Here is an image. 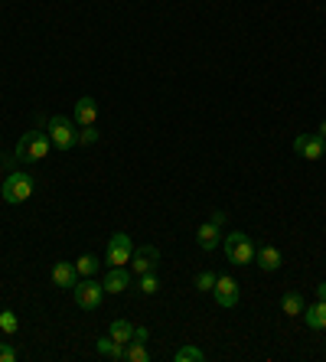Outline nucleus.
<instances>
[{
	"mask_svg": "<svg viewBox=\"0 0 326 362\" xmlns=\"http://www.w3.org/2000/svg\"><path fill=\"white\" fill-rule=\"evenodd\" d=\"M50 150H52L50 134H43V131H26L23 138L17 140L13 160L17 163H39V160L50 157Z\"/></svg>",
	"mask_w": 326,
	"mask_h": 362,
	"instance_id": "nucleus-1",
	"label": "nucleus"
},
{
	"mask_svg": "<svg viewBox=\"0 0 326 362\" xmlns=\"http://www.w3.org/2000/svg\"><path fill=\"white\" fill-rule=\"evenodd\" d=\"M33 189H36V180L23 170H13V173L3 176V187H0V196L3 202H10V206H23L30 196H33Z\"/></svg>",
	"mask_w": 326,
	"mask_h": 362,
	"instance_id": "nucleus-2",
	"label": "nucleus"
},
{
	"mask_svg": "<svg viewBox=\"0 0 326 362\" xmlns=\"http://www.w3.org/2000/svg\"><path fill=\"white\" fill-rule=\"evenodd\" d=\"M76 121L72 118H63V114H56L46 121V131H50V140L56 150H72L78 144V131H76Z\"/></svg>",
	"mask_w": 326,
	"mask_h": 362,
	"instance_id": "nucleus-3",
	"label": "nucleus"
},
{
	"mask_svg": "<svg viewBox=\"0 0 326 362\" xmlns=\"http://www.w3.org/2000/svg\"><path fill=\"white\" fill-rule=\"evenodd\" d=\"M222 248H226V258L232 264H241V268H245V264L254 262V245H251V238L245 235V232L226 235V245H222Z\"/></svg>",
	"mask_w": 326,
	"mask_h": 362,
	"instance_id": "nucleus-4",
	"label": "nucleus"
},
{
	"mask_svg": "<svg viewBox=\"0 0 326 362\" xmlns=\"http://www.w3.org/2000/svg\"><path fill=\"white\" fill-rule=\"evenodd\" d=\"M131 255H134L131 235H127V232H114V235L108 238V255H105L108 268H124V264H131Z\"/></svg>",
	"mask_w": 326,
	"mask_h": 362,
	"instance_id": "nucleus-5",
	"label": "nucleus"
},
{
	"mask_svg": "<svg viewBox=\"0 0 326 362\" xmlns=\"http://www.w3.org/2000/svg\"><path fill=\"white\" fill-rule=\"evenodd\" d=\"M72 294H76V304L82 310H98L101 297H105V288H101L95 277H82V281H76Z\"/></svg>",
	"mask_w": 326,
	"mask_h": 362,
	"instance_id": "nucleus-6",
	"label": "nucleus"
},
{
	"mask_svg": "<svg viewBox=\"0 0 326 362\" xmlns=\"http://www.w3.org/2000/svg\"><path fill=\"white\" fill-rule=\"evenodd\" d=\"M213 294H215V304H219V307H226V310H235V307H239V300H241L239 281H235V277H228V275L215 277Z\"/></svg>",
	"mask_w": 326,
	"mask_h": 362,
	"instance_id": "nucleus-7",
	"label": "nucleus"
},
{
	"mask_svg": "<svg viewBox=\"0 0 326 362\" xmlns=\"http://www.w3.org/2000/svg\"><path fill=\"white\" fill-rule=\"evenodd\" d=\"M157 262H160V251L153 245H144L131 255V275H147V271H157Z\"/></svg>",
	"mask_w": 326,
	"mask_h": 362,
	"instance_id": "nucleus-8",
	"label": "nucleus"
},
{
	"mask_svg": "<svg viewBox=\"0 0 326 362\" xmlns=\"http://www.w3.org/2000/svg\"><path fill=\"white\" fill-rule=\"evenodd\" d=\"M294 150L301 153L303 160H320V157L326 153V140L320 138V134H297Z\"/></svg>",
	"mask_w": 326,
	"mask_h": 362,
	"instance_id": "nucleus-9",
	"label": "nucleus"
},
{
	"mask_svg": "<svg viewBox=\"0 0 326 362\" xmlns=\"http://www.w3.org/2000/svg\"><path fill=\"white\" fill-rule=\"evenodd\" d=\"M131 281H134L131 271H124V268H108V275H105V281H101V288H105V294H124V290L131 288Z\"/></svg>",
	"mask_w": 326,
	"mask_h": 362,
	"instance_id": "nucleus-10",
	"label": "nucleus"
},
{
	"mask_svg": "<svg viewBox=\"0 0 326 362\" xmlns=\"http://www.w3.org/2000/svg\"><path fill=\"white\" fill-rule=\"evenodd\" d=\"M95 118H98V101L91 98V95H82V98L76 101L72 121H76L78 127H88V125H95Z\"/></svg>",
	"mask_w": 326,
	"mask_h": 362,
	"instance_id": "nucleus-11",
	"label": "nucleus"
},
{
	"mask_svg": "<svg viewBox=\"0 0 326 362\" xmlns=\"http://www.w3.org/2000/svg\"><path fill=\"white\" fill-rule=\"evenodd\" d=\"M254 262H258L261 271H277L284 264V258H281V251L274 245H261V248H254Z\"/></svg>",
	"mask_w": 326,
	"mask_h": 362,
	"instance_id": "nucleus-12",
	"label": "nucleus"
},
{
	"mask_svg": "<svg viewBox=\"0 0 326 362\" xmlns=\"http://www.w3.org/2000/svg\"><path fill=\"white\" fill-rule=\"evenodd\" d=\"M219 228H222V225H215L213 219H209V222H202L199 228H196V242H199L202 251H215V245H219V235H222Z\"/></svg>",
	"mask_w": 326,
	"mask_h": 362,
	"instance_id": "nucleus-13",
	"label": "nucleus"
},
{
	"mask_svg": "<svg viewBox=\"0 0 326 362\" xmlns=\"http://www.w3.org/2000/svg\"><path fill=\"white\" fill-rule=\"evenodd\" d=\"M76 281H78V271H76V264H69V262H59L56 268H52V284L56 288H76Z\"/></svg>",
	"mask_w": 326,
	"mask_h": 362,
	"instance_id": "nucleus-14",
	"label": "nucleus"
},
{
	"mask_svg": "<svg viewBox=\"0 0 326 362\" xmlns=\"http://www.w3.org/2000/svg\"><path fill=\"white\" fill-rule=\"evenodd\" d=\"M303 323L310 326V330H316V333H320V330H326V300H316L314 307H303Z\"/></svg>",
	"mask_w": 326,
	"mask_h": 362,
	"instance_id": "nucleus-15",
	"label": "nucleus"
},
{
	"mask_svg": "<svg viewBox=\"0 0 326 362\" xmlns=\"http://www.w3.org/2000/svg\"><path fill=\"white\" fill-rule=\"evenodd\" d=\"M95 352L105 356V359H124V346H121V343H114L111 337L95 339Z\"/></svg>",
	"mask_w": 326,
	"mask_h": 362,
	"instance_id": "nucleus-16",
	"label": "nucleus"
},
{
	"mask_svg": "<svg viewBox=\"0 0 326 362\" xmlns=\"http://www.w3.org/2000/svg\"><path fill=\"white\" fill-rule=\"evenodd\" d=\"M108 337H111L114 343L127 346V343L134 339V323H127V320H114V323H111V333H108Z\"/></svg>",
	"mask_w": 326,
	"mask_h": 362,
	"instance_id": "nucleus-17",
	"label": "nucleus"
},
{
	"mask_svg": "<svg viewBox=\"0 0 326 362\" xmlns=\"http://www.w3.org/2000/svg\"><path fill=\"white\" fill-rule=\"evenodd\" d=\"M303 307H307V304H303V297L297 294V290H290V294H284V300H281V310L287 313V317H301V313H303Z\"/></svg>",
	"mask_w": 326,
	"mask_h": 362,
	"instance_id": "nucleus-18",
	"label": "nucleus"
},
{
	"mask_svg": "<svg viewBox=\"0 0 326 362\" xmlns=\"http://www.w3.org/2000/svg\"><path fill=\"white\" fill-rule=\"evenodd\" d=\"M124 359H127V362H151V352L144 350V343L131 339V343L124 346Z\"/></svg>",
	"mask_w": 326,
	"mask_h": 362,
	"instance_id": "nucleus-19",
	"label": "nucleus"
},
{
	"mask_svg": "<svg viewBox=\"0 0 326 362\" xmlns=\"http://www.w3.org/2000/svg\"><path fill=\"white\" fill-rule=\"evenodd\" d=\"M98 258H95V255H82V258H78L76 262V271H78V277H91L95 275V271H98Z\"/></svg>",
	"mask_w": 326,
	"mask_h": 362,
	"instance_id": "nucleus-20",
	"label": "nucleus"
},
{
	"mask_svg": "<svg viewBox=\"0 0 326 362\" xmlns=\"http://www.w3.org/2000/svg\"><path fill=\"white\" fill-rule=\"evenodd\" d=\"M138 290H140V294H157V290H160V277H157V271L140 275L138 277Z\"/></svg>",
	"mask_w": 326,
	"mask_h": 362,
	"instance_id": "nucleus-21",
	"label": "nucleus"
},
{
	"mask_svg": "<svg viewBox=\"0 0 326 362\" xmlns=\"http://www.w3.org/2000/svg\"><path fill=\"white\" fill-rule=\"evenodd\" d=\"M17 330H20V320H17V313H13V310H0V333L13 337Z\"/></svg>",
	"mask_w": 326,
	"mask_h": 362,
	"instance_id": "nucleus-22",
	"label": "nucleus"
},
{
	"mask_svg": "<svg viewBox=\"0 0 326 362\" xmlns=\"http://www.w3.org/2000/svg\"><path fill=\"white\" fill-rule=\"evenodd\" d=\"M173 359L176 362H202V359H206V352L196 350V346H183V350H176Z\"/></svg>",
	"mask_w": 326,
	"mask_h": 362,
	"instance_id": "nucleus-23",
	"label": "nucleus"
},
{
	"mask_svg": "<svg viewBox=\"0 0 326 362\" xmlns=\"http://www.w3.org/2000/svg\"><path fill=\"white\" fill-rule=\"evenodd\" d=\"M213 288H215V275H213V271H199V275H196V290L213 294Z\"/></svg>",
	"mask_w": 326,
	"mask_h": 362,
	"instance_id": "nucleus-24",
	"label": "nucleus"
},
{
	"mask_svg": "<svg viewBox=\"0 0 326 362\" xmlns=\"http://www.w3.org/2000/svg\"><path fill=\"white\" fill-rule=\"evenodd\" d=\"M95 140H98V127H95V125H88V127H82V131H78V144H82V147L95 144Z\"/></svg>",
	"mask_w": 326,
	"mask_h": 362,
	"instance_id": "nucleus-25",
	"label": "nucleus"
},
{
	"mask_svg": "<svg viewBox=\"0 0 326 362\" xmlns=\"http://www.w3.org/2000/svg\"><path fill=\"white\" fill-rule=\"evenodd\" d=\"M13 359H17V350L7 346V343H0V362H13Z\"/></svg>",
	"mask_w": 326,
	"mask_h": 362,
	"instance_id": "nucleus-26",
	"label": "nucleus"
},
{
	"mask_svg": "<svg viewBox=\"0 0 326 362\" xmlns=\"http://www.w3.org/2000/svg\"><path fill=\"white\" fill-rule=\"evenodd\" d=\"M134 339L144 343V339H147V326H134Z\"/></svg>",
	"mask_w": 326,
	"mask_h": 362,
	"instance_id": "nucleus-27",
	"label": "nucleus"
},
{
	"mask_svg": "<svg viewBox=\"0 0 326 362\" xmlns=\"http://www.w3.org/2000/svg\"><path fill=\"white\" fill-rule=\"evenodd\" d=\"M209 219H213L215 225H226V219H228V215H226V213H213V215H209Z\"/></svg>",
	"mask_w": 326,
	"mask_h": 362,
	"instance_id": "nucleus-28",
	"label": "nucleus"
},
{
	"mask_svg": "<svg viewBox=\"0 0 326 362\" xmlns=\"http://www.w3.org/2000/svg\"><path fill=\"white\" fill-rule=\"evenodd\" d=\"M316 300H326V281H320V284H316Z\"/></svg>",
	"mask_w": 326,
	"mask_h": 362,
	"instance_id": "nucleus-29",
	"label": "nucleus"
},
{
	"mask_svg": "<svg viewBox=\"0 0 326 362\" xmlns=\"http://www.w3.org/2000/svg\"><path fill=\"white\" fill-rule=\"evenodd\" d=\"M320 138L326 140V121H323V125H320Z\"/></svg>",
	"mask_w": 326,
	"mask_h": 362,
	"instance_id": "nucleus-30",
	"label": "nucleus"
}]
</instances>
